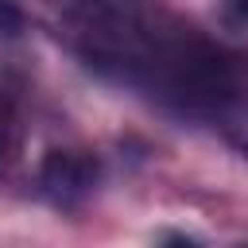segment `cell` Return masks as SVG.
I'll use <instances>...</instances> for the list:
<instances>
[{
  "instance_id": "obj_1",
  "label": "cell",
  "mask_w": 248,
  "mask_h": 248,
  "mask_svg": "<svg viewBox=\"0 0 248 248\" xmlns=\"http://www.w3.org/2000/svg\"><path fill=\"white\" fill-rule=\"evenodd\" d=\"M205 116L236 151L248 155V58H221Z\"/></svg>"
},
{
  "instance_id": "obj_2",
  "label": "cell",
  "mask_w": 248,
  "mask_h": 248,
  "mask_svg": "<svg viewBox=\"0 0 248 248\" xmlns=\"http://www.w3.org/2000/svg\"><path fill=\"white\" fill-rule=\"evenodd\" d=\"M39 182L54 205H78L97 182V163L81 151H46L39 167Z\"/></svg>"
},
{
  "instance_id": "obj_3",
  "label": "cell",
  "mask_w": 248,
  "mask_h": 248,
  "mask_svg": "<svg viewBox=\"0 0 248 248\" xmlns=\"http://www.w3.org/2000/svg\"><path fill=\"white\" fill-rule=\"evenodd\" d=\"M19 23H23V19H19V12H16L12 4H4V0H0V27H4V31H19Z\"/></svg>"
},
{
  "instance_id": "obj_4",
  "label": "cell",
  "mask_w": 248,
  "mask_h": 248,
  "mask_svg": "<svg viewBox=\"0 0 248 248\" xmlns=\"http://www.w3.org/2000/svg\"><path fill=\"white\" fill-rule=\"evenodd\" d=\"M232 4H236V12H240V16L248 19V0H232Z\"/></svg>"
}]
</instances>
